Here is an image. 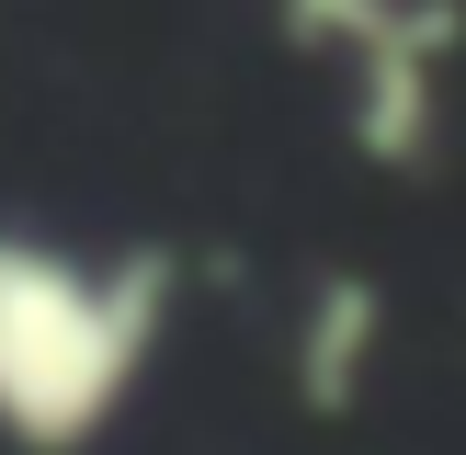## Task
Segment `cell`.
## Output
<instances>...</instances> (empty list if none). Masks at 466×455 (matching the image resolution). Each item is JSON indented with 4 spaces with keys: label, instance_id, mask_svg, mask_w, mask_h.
Wrapping results in <instances>:
<instances>
[{
    "label": "cell",
    "instance_id": "cell-1",
    "mask_svg": "<svg viewBox=\"0 0 466 455\" xmlns=\"http://www.w3.org/2000/svg\"><path fill=\"white\" fill-rule=\"evenodd\" d=\"M171 341L159 250H80L46 228H0V444L91 455Z\"/></svg>",
    "mask_w": 466,
    "mask_h": 455
},
{
    "label": "cell",
    "instance_id": "cell-2",
    "mask_svg": "<svg viewBox=\"0 0 466 455\" xmlns=\"http://www.w3.org/2000/svg\"><path fill=\"white\" fill-rule=\"evenodd\" d=\"M387 353V308L364 273H330V285L308 296V318H296V399L308 410H353L364 376H376Z\"/></svg>",
    "mask_w": 466,
    "mask_h": 455
}]
</instances>
